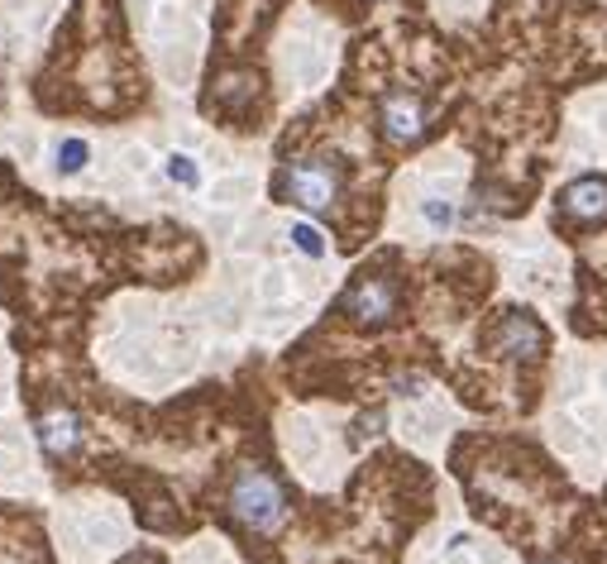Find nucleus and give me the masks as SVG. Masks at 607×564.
I'll use <instances>...</instances> for the list:
<instances>
[{
    "mask_svg": "<svg viewBox=\"0 0 607 564\" xmlns=\"http://www.w3.org/2000/svg\"><path fill=\"white\" fill-rule=\"evenodd\" d=\"M39 445H43V455L49 459H72L82 450V422H77V412H67V407H57V412H43L39 416Z\"/></svg>",
    "mask_w": 607,
    "mask_h": 564,
    "instance_id": "0eeeda50",
    "label": "nucleus"
},
{
    "mask_svg": "<svg viewBox=\"0 0 607 564\" xmlns=\"http://www.w3.org/2000/svg\"><path fill=\"white\" fill-rule=\"evenodd\" d=\"M168 178L178 182V187H196L201 172H196V163H192L187 153H172V158H168Z\"/></svg>",
    "mask_w": 607,
    "mask_h": 564,
    "instance_id": "9d476101",
    "label": "nucleus"
},
{
    "mask_svg": "<svg viewBox=\"0 0 607 564\" xmlns=\"http://www.w3.org/2000/svg\"><path fill=\"white\" fill-rule=\"evenodd\" d=\"M426 221L430 225H450V206H445V201H426Z\"/></svg>",
    "mask_w": 607,
    "mask_h": 564,
    "instance_id": "9b49d317",
    "label": "nucleus"
},
{
    "mask_svg": "<svg viewBox=\"0 0 607 564\" xmlns=\"http://www.w3.org/2000/svg\"><path fill=\"white\" fill-rule=\"evenodd\" d=\"M379 125H383V135L393 139V143H416L426 135V106H422V96H412V92H387L379 100Z\"/></svg>",
    "mask_w": 607,
    "mask_h": 564,
    "instance_id": "423d86ee",
    "label": "nucleus"
},
{
    "mask_svg": "<svg viewBox=\"0 0 607 564\" xmlns=\"http://www.w3.org/2000/svg\"><path fill=\"white\" fill-rule=\"evenodd\" d=\"M340 311L350 316L354 326H387L397 316V278L387 273H359V278L344 287L340 297Z\"/></svg>",
    "mask_w": 607,
    "mask_h": 564,
    "instance_id": "7ed1b4c3",
    "label": "nucleus"
},
{
    "mask_svg": "<svg viewBox=\"0 0 607 564\" xmlns=\"http://www.w3.org/2000/svg\"><path fill=\"white\" fill-rule=\"evenodd\" d=\"M230 512H235L249 531L268 536V531H278L287 522V493H283V483L273 479V473L239 469L235 483H230Z\"/></svg>",
    "mask_w": 607,
    "mask_h": 564,
    "instance_id": "f257e3e1",
    "label": "nucleus"
},
{
    "mask_svg": "<svg viewBox=\"0 0 607 564\" xmlns=\"http://www.w3.org/2000/svg\"><path fill=\"white\" fill-rule=\"evenodd\" d=\"M86 158H92L86 139H63V143H57V172H67V178L86 168Z\"/></svg>",
    "mask_w": 607,
    "mask_h": 564,
    "instance_id": "6e6552de",
    "label": "nucleus"
},
{
    "mask_svg": "<svg viewBox=\"0 0 607 564\" xmlns=\"http://www.w3.org/2000/svg\"><path fill=\"white\" fill-rule=\"evenodd\" d=\"M292 244L307 258H321L326 254V240H321V230H316V225H292Z\"/></svg>",
    "mask_w": 607,
    "mask_h": 564,
    "instance_id": "1a4fd4ad",
    "label": "nucleus"
},
{
    "mask_svg": "<svg viewBox=\"0 0 607 564\" xmlns=\"http://www.w3.org/2000/svg\"><path fill=\"white\" fill-rule=\"evenodd\" d=\"M488 344L508 359H541L545 354V326L531 311H502L493 330H488Z\"/></svg>",
    "mask_w": 607,
    "mask_h": 564,
    "instance_id": "20e7f679",
    "label": "nucleus"
},
{
    "mask_svg": "<svg viewBox=\"0 0 607 564\" xmlns=\"http://www.w3.org/2000/svg\"><path fill=\"white\" fill-rule=\"evenodd\" d=\"M560 215H565L569 225H579V230L607 225V178L588 172V178L569 182L565 192H560Z\"/></svg>",
    "mask_w": 607,
    "mask_h": 564,
    "instance_id": "39448f33",
    "label": "nucleus"
},
{
    "mask_svg": "<svg viewBox=\"0 0 607 564\" xmlns=\"http://www.w3.org/2000/svg\"><path fill=\"white\" fill-rule=\"evenodd\" d=\"M273 192H278L283 201H292V206H301V211L326 215L330 206H336V196H340L336 158H301V163H287L278 172V182H273Z\"/></svg>",
    "mask_w": 607,
    "mask_h": 564,
    "instance_id": "f03ea898",
    "label": "nucleus"
},
{
    "mask_svg": "<svg viewBox=\"0 0 607 564\" xmlns=\"http://www.w3.org/2000/svg\"><path fill=\"white\" fill-rule=\"evenodd\" d=\"M545 564H569V560H545Z\"/></svg>",
    "mask_w": 607,
    "mask_h": 564,
    "instance_id": "f8f14e48",
    "label": "nucleus"
}]
</instances>
